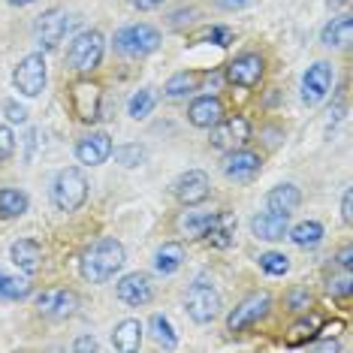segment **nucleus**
<instances>
[{
  "label": "nucleus",
  "mask_w": 353,
  "mask_h": 353,
  "mask_svg": "<svg viewBox=\"0 0 353 353\" xmlns=\"http://www.w3.org/2000/svg\"><path fill=\"white\" fill-rule=\"evenodd\" d=\"M10 6H30V3H37V0H6Z\"/></svg>",
  "instance_id": "nucleus-46"
},
{
  "label": "nucleus",
  "mask_w": 353,
  "mask_h": 353,
  "mask_svg": "<svg viewBox=\"0 0 353 353\" xmlns=\"http://www.w3.org/2000/svg\"><path fill=\"white\" fill-rule=\"evenodd\" d=\"M154 106H157L154 88H139V91L130 97V103H127V115H130L133 121H145L151 112H154Z\"/></svg>",
  "instance_id": "nucleus-29"
},
{
  "label": "nucleus",
  "mask_w": 353,
  "mask_h": 353,
  "mask_svg": "<svg viewBox=\"0 0 353 353\" xmlns=\"http://www.w3.org/2000/svg\"><path fill=\"white\" fill-rule=\"evenodd\" d=\"M335 3H347V0H335Z\"/></svg>",
  "instance_id": "nucleus-48"
},
{
  "label": "nucleus",
  "mask_w": 353,
  "mask_h": 353,
  "mask_svg": "<svg viewBox=\"0 0 353 353\" xmlns=\"http://www.w3.org/2000/svg\"><path fill=\"white\" fill-rule=\"evenodd\" d=\"M160 30L145 25V21H136V25H124L115 34V49L124 54V58H148L160 49Z\"/></svg>",
  "instance_id": "nucleus-4"
},
{
  "label": "nucleus",
  "mask_w": 353,
  "mask_h": 353,
  "mask_svg": "<svg viewBox=\"0 0 353 353\" xmlns=\"http://www.w3.org/2000/svg\"><path fill=\"white\" fill-rule=\"evenodd\" d=\"M73 350H100V344H97V339H94V335H82V339H76V344H73Z\"/></svg>",
  "instance_id": "nucleus-41"
},
{
  "label": "nucleus",
  "mask_w": 353,
  "mask_h": 353,
  "mask_svg": "<svg viewBox=\"0 0 353 353\" xmlns=\"http://www.w3.org/2000/svg\"><path fill=\"white\" fill-rule=\"evenodd\" d=\"M148 332H151V339H154L160 347H166V350L179 347V335H175V329H172V323H170V317H163V314H151V320H148Z\"/></svg>",
  "instance_id": "nucleus-30"
},
{
  "label": "nucleus",
  "mask_w": 353,
  "mask_h": 353,
  "mask_svg": "<svg viewBox=\"0 0 353 353\" xmlns=\"http://www.w3.org/2000/svg\"><path fill=\"white\" fill-rule=\"evenodd\" d=\"M115 163H121L124 170H136V166L145 163V148L139 142H127V145H112Z\"/></svg>",
  "instance_id": "nucleus-31"
},
{
  "label": "nucleus",
  "mask_w": 353,
  "mask_h": 353,
  "mask_svg": "<svg viewBox=\"0 0 353 353\" xmlns=\"http://www.w3.org/2000/svg\"><path fill=\"white\" fill-rule=\"evenodd\" d=\"M37 308L46 317H54V320L73 317L79 308V296L73 290H43L37 296Z\"/></svg>",
  "instance_id": "nucleus-17"
},
{
  "label": "nucleus",
  "mask_w": 353,
  "mask_h": 353,
  "mask_svg": "<svg viewBox=\"0 0 353 353\" xmlns=\"http://www.w3.org/2000/svg\"><path fill=\"white\" fill-rule=\"evenodd\" d=\"M196 39H212L214 46H230L232 43V34H230L227 28H205Z\"/></svg>",
  "instance_id": "nucleus-39"
},
{
  "label": "nucleus",
  "mask_w": 353,
  "mask_h": 353,
  "mask_svg": "<svg viewBox=\"0 0 353 353\" xmlns=\"http://www.w3.org/2000/svg\"><path fill=\"white\" fill-rule=\"evenodd\" d=\"M112 157V136L106 130H91L76 142V160L82 166H100Z\"/></svg>",
  "instance_id": "nucleus-13"
},
{
  "label": "nucleus",
  "mask_w": 353,
  "mask_h": 353,
  "mask_svg": "<svg viewBox=\"0 0 353 353\" xmlns=\"http://www.w3.org/2000/svg\"><path fill=\"white\" fill-rule=\"evenodd\" d=\"M194 91H199V73H190V70H181V73L170 76L163 85V97H170V100H184Z\"/></svg>",
  "instance_id": "nucleus-26"
},
{
  "label": "nucleus",
  "mask_w": 353,
  "mask_h": 353,
  "mask_svg": "<svg viewBox=\"0 0 353 353\" xmlns=\"http://www.w3.org/2000/svg\"><path fill=\"white\" fill-rule=\"evenodd\" d=\"M127 3L139 12H151V10H157V6H163V0H127Z\"/></svg>",
  "instance_id": "nucleus-42"
},
{
  "label": "nucleus",
  "mask_w": 353,
  "mask_h": 353,
  "mask_svg": "<svg viewBox=\"0 0 353 353\" xmlns=\"http://www.w3.org/2000/svg\"><path fill=\"white\" fill-rule=\"evenodd\" d=\"M181 263H184V248H181L179 242H166V245L157 248V254H154V269H157L163 278L175 275V272L181 269Z\"/></svg>",
  "instance_id": "nucleus-27"
},
{
  "label": "nucleus",
  "mask_w": 353,
  "mask_h": 353,
  "mask_svg": "<svg viewBox=\"0 0 353 353\" xmlns=\"http://www.w3.org/2000/svg\"><path fill=\"white\" fill-rule=\"evenodd\" d=\"M208 218H212V212H196L194 205H188V212H181V218H179L175 227H179L181 232H188V236H203Z\"/></svg>",
  "instance_id": "nucleus-32"
},
{
  "label": "nucleus",
  "mask_w": 353,
  "mask_h": 353,
  "mask_svg": "<svg viewBox=\"0 0 353 353\" xmlns=\"http://www.w3.org/2000/svg\"><path fill=\"white\" fill-rule=\"evenodd\" d=\"M287 230H290V218L278 214V212H269V208L251 218V232L260 242H281V239L287 236Z\"/></svg>",
  "instance_id": "nucleus-18"
},
{
  "label": "nucleus",
  "mask_w": 353,
  "mask_h": 353,
  "mask_svg": "<svg viewBox=\"0 0 353 353\" xmlns=\"http://www.w3.org/2000/svg\"><path fill=\"white\" fill-rule=\"evenodd\" d=\"M139 344H142V323L139 320L127 317V320H121V323L112 329V347L115 350L133 353V350H139Z\"/></svg>",
  "instance_id": "nucleus-23"
},
{
  "label": "nucleus",
  "mask_w": 353,
  "mask_h": 353,
  "mask_svg": "<svg viewBox=\"0 0 353 353\" xmlns=\"http://www.w3.org/2000/svg\"><path fill=\"white\" fill-rule=\"evenodd\" d=\"M175 196H179L181 205H199L205 203L208 194H212V181H208V175L203 170H188L179 175V181H175Z\"/></svg>",
  "instance_id": "nucleus-15"
},
{
  "label": "nucleus",
  "mask_w": 353,
  "mask_h": 353,
  "mask_svg": "<svg viewBox=\"0 0 353 353\" xmlns=\"http://www.w3.org/2000/svg\"><path fill=\"white\" fill-rule=\"evenodd\" d=\"M73 15L67 10H61V6H52V10H46L43 15H37L34 21V37L39 43V49L43 52H54L61 46V39L67 37V30L73 28Z\"/></svg>",
  "instance_id": "nucleus-6"
},
{
  "label": "nucleus",
  "mask_w": 353,
  "mask_h": 353,
  "mask_svg": "<svg viewBox=\"0 0 353 353\" xmlns=\"http://www.w3.org/2000/svg\"><path fill=\"white\" fill-rule=\"evenodd\" d=\"M223 118V103L214 97V94H205V97H196L188 109V121L199 127V130H212Z\"/></svg>",
  "instance_id": "nucleus-19"
},
{
  "label": "nucleus",
  "mask_w": 353,
  "mask_h": 353,
  "mask_svg": "<svg viewBox=\"0 0 353 353\" xmlns=\"http://www.w3.org/2000/svg\"><path fill=\"white\" fill-rule=\"evenodd\" d=\"M203 239L212 248H230L236 242V218L230 212H212V218L203 230Z\"/></svg>",
  "instance_id": "nucleus-20"
},
{
  "label": "nucleus",
  "mask_w": 353,
  "mask_h": 353,
  "mask_svg": "<svg viewBox=\"0 0 353 353\" xmlns=\"http://www.w3.org/2000/svg\"><path fill=\"white\" fill-rule=\"evenodd\" d=\"M323 236H326V230L320 221H302V223H296L293 230H287V239H290L296 248H305V251L317 248L323 242Z\"/></svg>",
  "instance_id": "nucleus-24"
},
{
  "label": "nucleus",
  "mask_w": 353,
  "mask_h": 353,
  "mask_svg": "<svg viewBox=\"0 0 353 353\" xmlns=\"http://www.w3.org/2000/svg\"><path fill=\"white\" fill-rule=\"evenodd\" d=\"M269 308H272V296L269 293H251L248 299H242L236 308L230 311L227 329H230L232 335L245 332V329H251L254 323H260V320L269 314Z\"/></svg>",
  "instance_id": "nucleus-8"
},
{
  "label": "nucleus",
  "mask_w": 353,
  "mask_h": 353,
  "mask_svg": "<svg viewBox=\"0 0 353 353\" xmlns=\"http://www.w3.org/2000/svg\"><path fill=\"white\" fill-rule=\"evenodd\" d=\"M103 54H106V39H103L100 30L91 28L73 37V43L67 49V63L76 73H94L103 63Z\"/></svg>",
  "instance_id": "nucleus-3"
},
{
  "label": "nucleus",
  "mask_w": 353,
  "mask_h": 353,
  "mask_svg": "<svg viewBox=\"0 0 353 353\" xmlns=\"http://www.w3.org/2000/svg\"><path fill=\"white\" fill-rule=\"evenodd\" d=\"M100 106H103V91L100 85L94 82H76L73 88H70V109H73V115L79 118V121L85 124H94L100 121Z\"/></svg>",
  "instance_id": "nucleus-11"
},
{
  "label": "nucleus",
  "mask_w": 353,
  "mask_h": 353,
  "mask_svg": "<svg viewBox=\"0 0 353 353\" xmlns=\"http://www.w3.org/2000/svg\"><path fill=\"white\" fill-rule=\"evenodd\" d=\"M287 302H290V308L296 311V314H305L311 305V293L305 290V287H293L290 296H287Z\"/></svg>",
  "instance_id": "nucleus-36"
},
{
  "label": "nucleus",
  "mask_w": 353,
  "mask_h": 353,
  "mask_svg": "<svg viewBox=\"0 0 353 353\" xmlns=\"http://www.w3.org/2000/svg\"><path fill=\"white\" fill-rule=\"evenodd\" d=\"M314 335H317V320L305 317V320H299V323L293 326V332H290V339H287V341H290V344H302L305 339H314Z\"/></svg>",
  "instance_id": "nucleus-35"
},
{
  "label": "nucleus",
  "mask_w": 353,
  "mask_h": 353,
  "mask_svg": "<svg viewBox=\"0 0 353 353\" xmlns=\"http://www.w3.org/2000/svg\"><path fill=\"white\" fill-rule=\"evenodd\" d=\"M299 205H302V190L296 188V184H278V188H272L266 194L269 212H278V214H287V218H290Z\"/></svg>",
  "instance_id": "nucleus-22"
},
{
  "label": "nucleus",
  "mask_w": 353,
  "mask_h": 353,
  "mask_svg": "<svg viewBox=\"0 0 353 353\" xmlns=\"http://www.w3.org/2000/svg\"><path fill=\"white\" fill-rule=\"evenodd\" d=\"M10 260L15 269H21L25 275H34L43 263V248H39L37 239H15L10 245Z\"/></svg>",
  "instance_id": "nucleus-21"
},
{
  "label": "nucleus",
  "mask_w": 353,
  "mask_h": 353,
  "mask_svg": "<svg viewBox=\"0 0 353 353\" xmlns=\"http://www.w3.org/2000/svg\"><path fill=\"white\" fill-rule=\"evenodd\" d=\"M248 139H251V121L245 115H230L212 127V139L208 142L218 151H236L248 145Z\"/></svg>",
  "instance_id": "nucleus-9"
},
{
  "label": "nucleus",
  "mask_w": 353,
  "mask_h": 353,
  "mask_svg": "<svg viewBox=\"0 0 353 353\" xmlns=\"http://www.w3.org/2000/svg\"><path fill=\"white\" fill-rule=\"evenodd\" d=\"M350 190H344V196H341V221L344 223H350Z\"/></svg>",
  "instance_id": "nucleus-44"
},
{
  "label": "nucleus",
  "mask_w": 353,
  "mask_h": 353,
  "mask_svg": "<svg viewBox=\"0 0 353 353\" xmlns=\"http://www.w3.org/2000/svg\"><path fill=\"white\" fill-rule=\"evenodd\" d=\"M115 293H118V299L124 305H130V308H142V305H148L154 299V287H151V278L145 272H130V275H124L115 284Z\"/></svg>",
  "instance_id": "nucleus-14"
},
{
  "label": "nucleus",
  "mask_w": 353,
  "mask_h": 353,
  "mask_svg": "<svg viewBox=\"0 0 353 353\" xmlns=\"http://www.w3.org/2000/svg\"><path fill=\"white\" fill-rule=\"evenodd\" d=\"M124 263H127L124 245L118 242V239L106 236V239H100V242H94L82 254L79 272H82V278L88 284H106V281H112L124 269Z\"/></svg>",
  "instance_id": "nucleus-1"
},
{
  "label": "nucleus",
  "mask_w": 353,
  "mask_h": 353,
  "mask_svg": "<svg viewBox=\"0 0 353 353\" xmlns=\"http://www.w3.org/2000/svg\"><path fill=\"white\" fill-rule=\"evenodd\" d=\"M3 112H6V121H10V124H28V109L19 106L15 100H6Z\"/></svg>",
  "instance_id": "nucleus-38"
},
{
  "label": "nucleus",
  "mask_w": 353,
  "mask_h": 353,
  "mask_svg": "<svg viewBox=\"0 0 353 353\" xmlns=\"http://www.w3.org/2000/svg\"><path fill=\"white\" fill-rule=\"evenodd\" d=\"M260 269L266 272V275H272V278H281V275L290 272V256L278 254V251H269V254L260 256Z\"/></svg>",
  "instance_id": "nucleus-33"
},
{
  "label": "nucleus",
  "mask_w": 353,
  "mask_h": 353,
  "mask_svg": "<svg viewBox=\"0 0 353 353\" xmlns=\"http://www.w3.org/2000/svg\"><path fill=\"white\" fill-rule=\"evenodd\" d=\"M350 290H353V278L350 275L329 281V293H332V296H350Z\"/></svg>",
  "instance_id": "nucleus-40"
},
{
  "label": "nucleus",
  "mask_w": 353,
  "mask_h": 353,
  "mask_svg": "<svg viewBox=\"0 0 353 353\" xmlns=\"http://www.w3.org/2000/svg\"><path fill=\"white\" fill-rule=\"evenodd\" d=\"M350 39H353L350 15H339V19H332L323 28V34H320V43H323V46H335V49H347Z\"/></svg>",
  "instance_id": "nucleus-25"
},
{
  "label": "nucleus",
  "mask_w": 353,
  "mask_h": 353,
  "mask_svg": "<svg viewBox=\"0 0 353 353\" xmlns=\"http://www.w3.org/2000/svg\"><path fill=\"white\" fill-rule=\"evenodd\" d=\"M30 208V199L25 190H15V188H0V218L10 221V218H21Z\"/></svg>",
  "instance_id": "nucleus-28"
},
{
  "label": "nucleus",
  "mask_w": 353,
  "mask_h": 353,
  "mask_svg": "<svg viewBox=\"0 0 353 353\" xmlns=\"http://www.w3.org/2000/svg\"><path fill=\"white\" fill-rule=\"evenodd\" d=\"M263 73H266V61H263V54H256V52H245L227 63V82L236 85V88H245V91H251V88L260 85Z\"/></svg>",
  "instance_id": "nucleus-10"
},
{
  "label": "nucleus",
  "mask_w": 353,
  "mask_h": 353,
  "mask_svg": "<svg viewBox=\"0 0 353 353\" xmlns=\"http://www.w3.org/2000/svg\"><path fill=\"white\" fill-rule=\"evenodd\" d=\"M332 79H335L332 63H326V61L311 63L302 76V103L305 106H317V103H323L329 97V91H332Z\"/></svg>",
  "instance_id": "nucleus-12"
},
{
  "label": "nucleus",
  "mask_w": 353,
  "mask_h": 353,
  "mask_svg": "<svg viewBox=\"0 0 353 353\" xmlns=\"http://www.w3.org/2000/svg\"><path fill=\"white\" fill-rule=\"evenodd\" d=\"M339 266L341 269H350L353 266V248L350 245H344L341 251H339Z\"/></svg>",
  "instance_id": "nucleus-43"
},
{
  "label": "nucleus",
  "mask_w": 353,
  "mask_h": 353,
  "mask_svg": "<svg viewBox=\"0 0 353 353\" xmlns=\"http://www.w3.org/2000/svg\"><path fill=\"white\" fill-rule=\"evenodd\" d=\"M30 296V281L28 278H3V284H0V299H25Z\"/></svg>",
  "instance_id": "nucleus-34"
},
{
  "label": "nucleus",
  "mask_w": 353,
  "mask_h": 353,
  "mask_svg": "<svg viewBox=\"0 0 353 353\" xmlns=\"http://www.w3.org/2000/svg\"><path fill=\"white\" fill-rule=\"evenodd\" d=\"M15 154V133L12 127H0V163H6Z\"/></svg>",
  "instance_id": "nucleus-37"
},
{
  "label": "nucleus",
  "mask_w": 353,
  "mask_h": 353,
  "mask_svg": "<svg viewBox=\"0 0 353 353\" xmlns=\"http://www.w3.org/2000/svg\"><path fill=\"white\" fill-rule=\"evenodd\" d=\"M88 199V179L79 166H67L52 181V203L58 212H79Z\"/></svg>",
  "instance_id": "nucleus-2"
},
{
  "label": "nucleus",
  "mask_w": 353,
  "mask_h": 353,
  "mask_svg": "<svg viewBox=\"0 0 353 353\" xmlns=\"http://www.w3.org/2000/svg\"><path fill=\"white\" fill-rule=\"evenodd\" d=\"M184 305H188L190 320L199 323V326H205V323H212V320L221 314V293L214 290L205 278H196L194 284H190Z\"/></svg>",
  "instance_id": "nucleus-7"
},
{
  "label": "nucleus",
  "mask_w": 353,
  "mask_h": 353,
  "mask_svg": "<svg viewBox=\"0 0 353 353\" xmlns=\"http://www.w3.org/2000/svg\"><path fill=\"white\" fill-rule=\"evenodd\" d=\"M245 3H251V0H221L223 10H242Z\"/></svg>",
  "instance_id": "nucleus-45"
},
{
  "label": "nucleus",
  "mask_w": 353,
  "mask_h": 353,
  "mask_svg": "<svg viewBox=\"0 0 353 353\" xmlns=\"http://www.w3.org/2000/svg\"><path fill=\"white\" fill-rule=\"evenodd\" d=\"M3 278H6V275H3V272H0V284H3Z\"/></svg>",
  "instance_id": "nucleus-47"
},
{
  "label": "nucleus",
  "mask_w": 353,
  "mask_h": 353,
  "mask_svg": "<svg viewBox=\"0 0 353 353\" xmlns=\"http://www.w3.org/2000/svg\"><path fill=\"white\" fill-rule=\"evenodd\" d=\"M260 170H263V157L256 151H248L245 145L227 151V157H223V175L230 181H251Z\"/></svg>",
  "instance_id": "nucleus-16"
},
{
  "label": "nucleus",
  "mask_w": 353,
  "mask_h": 353,
  "mask_svg": "<svg viewBox=\"0 0 353 353\" xmlns=\"http://www.w3.org/2000/svg\"><path fill=\"white\" fill-rule=\"evenodd\" d=\"M49 82V63H46L43 52H30L19 61V67L12 70V85L21 97H39Z\"/></svg>",
  "instance_id": "nucleus-5"
}]
</instances>
